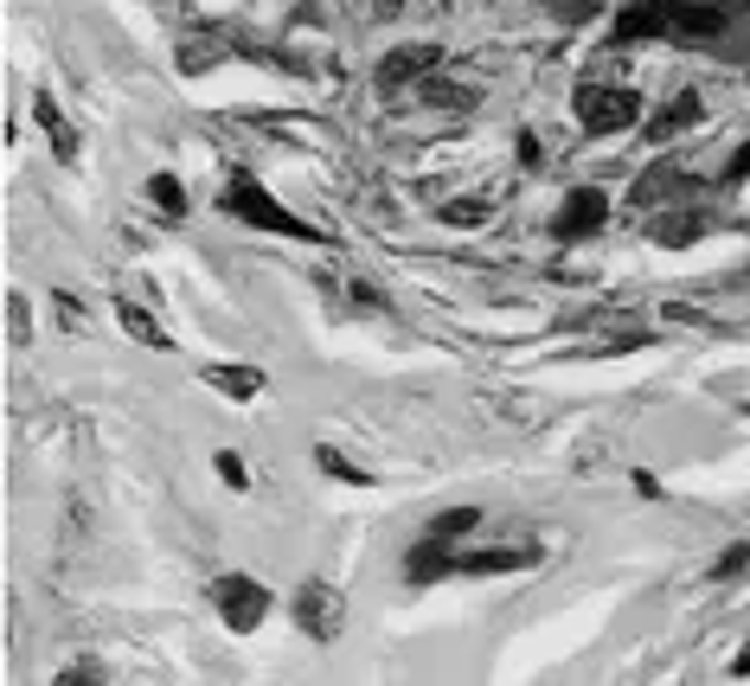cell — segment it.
<instances>
[{
    "label": "cell",
    "mask_w": 750,
    "mask_h": 686,
    "mask_svg": "<svg viewBox=\"0 0 750 686\" xmlns=\"http://www.w3.org/2000/svg\"><path fill=\"white\" fill-rule=\"evenodd\" d=\"M219 206H225L238 225L276 231V237H301V244H321V225H301L289 206H276V199H269V187H263L257 174H231V180H225V199H219Z\"/></svg>",
    "instance_id": "1"
},
{
    "label": "cell",
    "mask_w": 750,
    "mask_h": 686,
    "mask_svg": "<svg viewBox=\"0 0 750 686\" xmlns=\"http://www.w3.org/2000/svg\"><path fill=\"white\" fill-rule=\"evenodd\" d=\"M571 110L584 122V135H616V129H629L641 115V97L636 90H616V84H577Z\"/></svg>",
    "instance_id": "2"
},
{
    "label": "cell",
    "mask_w": 750,
    "mask_h": 686,
    "mask_svg": "<svg viewBox=\"0 0 750 686\" xmlns=\"http://www.w3.org/2000/svg\"><path fill=\"white\" fill-rule=\"evenodd\" d=\"M289 610H296V629L308 635V642H334L340 629H346V597H340L328 577H308Z\"/></svg>",
    "instance_id": "3"
},
{
    "label": "cell",
    "mask_w": 750,
    "mask_h": 686,
    "mask_svg": "<svg viewBox=\"0 0 750 686\" xmlns=\"http://www.w3.org/2000/svg\"><path fill=\"white\" fill-rule=\"evenodd\" d=\"M212 604H219V616H225L238 635H251L263 616H269V590H263L257 577H244V572H231L212 584Z\"/></svg>",
    "instance_id": "4"
},
{
    "label": "cell",
    "mask_w": 750,
    "mask_h": 686,
    "mask_svg": "<svg viewBox=\"0 0 750 686\" xmlns=\"http://www.w3.org/2000/svg\"><path fill=\"white\" fill-rule=\"evenodd\" d=\"M603 219H609V199H603V187H571L559 206V219H552V237L559 244H584V237H597Z\"/></svg>",
    "instance_id": "5"
},
{
    "label": "cell",
    "mask_w": 750,
    "mask_h": 686,
    "mask_svg": "<svg viewBox=\"0 0 750 686\" xmlns=\"http://www.w3.org/2000/svg\"><path fill=\"white\" fill-rule=\"evenodd\" d=\"M437 65H443V52H437V45H423V38H417V45H398V52H385V58H378V90L391 97V90H405V84H423Z\"/></svg>",
    "instance_id": "6"
},
{
    "label": "cell",
    "mask_w": 750,
    "mask_h": 686,
    "mask_svg": "<svg viewBox=\"0 0 750 686\" xmlns=\"http://www.w3.org/2000/svg\"><path fill=\"white\" fill-rule=\"evenodd\" d=\"M231 52H244V45H238L225 26H199V33L180 38V71H187V77H206L219 58H231Z\"/></svg>",
    "instance_id": "7"
},
{
    "label": "cell",
    "mask_w": 750,
    "mask_h": 686,
    "mask_svg": "<svg viewBox=\"0 0 750 686\" xmlns=\"http://www.w3.org/2000/svg\"><path fill=\"white\" fill-rule=\"evenodd\" d=\"M539 558V545H482V552H462L455 572L462 577H494V572H526Z\"/></svg>",
    "instance_id": "8"
},
{
    "label": "cell",
    "mask_w": 750,
    "mask_h": 686,
    "mask_svg": "<svg viewBox=\"0 0 750 686\" xmlns=\"http://www.w3.org/2000/svg\"><path fill=\"white\" fill-rule=\"evenodd\" d=\"M693 122H706V103H699V90H680L674 103H661V110L648 115V142H674Z\"/></svg>",
    "instance_id": "9"
},
{
    "label": "cell",
    "mask_w": 750,
    "mask_h": 686,
    "mask_svg": "<svg viewBox=\"0 0 750 686\" xmlns=\"http://www.w3.org/2000/svg\"><path fill=\"white\" fill-rule=\"evenodd\" d=\"M616 38L641 45V38H668V0H629L616 13Z\"/></svg>",
    "instance_id": "10"
},
{
    "label": "cell",
    "mask_w": 750,
    "mask_h": 686,
    "mask_svg": "<svg viewBox=\"0 0 750 686\" xmlns=\"http://www.w3.org/2000/svg\"><path fill=\"white\" fill-rule=\"evenodd\" d=\"M405 572H411V584H437L443 572H455V545L437 533H423L411 545V558H405Z\"/></svg>",
    "instance_id": "11"
},
{
    "label": "cell",
    "mask_w": 750,
    "mask_h": 686,
    "mask_svg": "<svg viewBox=\"0 0 750 686\" xmlns=\"http://www.w3.org/2000/svg\"><path fill=\"white\" fill-rule=\"evenodd\" d=\"M33 115H38V129H45V142H52V154L71 167V161H77V135H71V122H65V110H58L52 90H38V97H33Z\"/></svg>",
    "instance_id": "12"
},
{
    "label": "cell",
    "mask_w": 750,
    "mask_h": 686,
    "mask_svg": "<svg viewBox=\"0 0 750 686\" xmlns=\"http://www.w3.org/2000/svg\"><path fill=\"white\" fill-rule=\"evenodd\" d=\"M115 321H122V334H129V341L154 346V353H167V346H174V334H167V328H161L154 314H142L135 302H122V308H115Z\"/></svg>",
    "instance_id": "13"
},
{
    "label": "cell",
    "mask_w": 750,
    "mask_h": 686,
    "mask_svg": "<svg viewBox=\"0 0 750 686\" xmlns=\"http://www.w3.org/2000/svg\"><path fill=\"white\" fill-rule=\"evenodd\" d=\"M693 237H706V219H699V212H668V219L654 225V244H668V251H686Z\"/></svg>",
    "instance_id": "14"
},
{
    "label": "cell",
    "mask_w": 750,
    "mask_h": 686,
    "mask_svg": "<svg viewBox=\"0 0 750 686\" xmlns=\"http://www.w3.org/2000/svg\"><path fill=\"white\" fill-rule=\"evenodd\" d=\"M693 180L680 174V167H648V180H636V206H654V199H668V192H686Z\"/></svg>",
    "instance_id": "15"
},
{
    "label": "cell",
    "mask_w": 750,
    "mask_h": 686,
    "mask_svg": "<svg viewBox=\"0 0 750 686\" xmlns=\"http://www.w3.org/2000/svg\"><path fill=\"white\" fill-rule=\"evenodd\" d=\"M206 379L219 385L225 398H257V391H263V373H257V366H212Z\"/></svg>",
    "instance_id": "16"
},
{
    "label": "cell",
    "mask_w": 750,
    "mask_h": 686,
    "mask_svg": "<svg viewBox=\"0 0 750 686\" xmlns=\"http://www.w3.org/2000/svg\"><path fill=\"white\" fill-rule=\"evenodd\" d=\"M315 468H321V475H334V482H346V488H373V475H366L360 462H346L340 450H328V443L315 450Z\"/></svg>",
    "instance_id": "17"
},
{
    "label": "cell",
    "mask_w": 750,
    "mask_h": 686,
    "mask_svg": "<svg viewBox=\"0 0 750 686\" xmlns=\"http://www.w3.org/2000/svg\"><path fill=\"white\" fill-rule=\"evenodd\" d=\"M423 97H430L437 110H468V103H475V90H468V84H450V77H423Z\"/></svg>",
    "instance_id": "18"
},
{
    "label": "cell",
    "mask_w": 750,
    "mask_h": 686,
    "mask_svg": "<svg viewBox=\"0 0 750 686\" xmlns=\"http://www.w3.org/2000/svg\"><path fill=\"white\" fill-rule=\"evenodd\" d=\"M148 199L167 212V219H180V212H187V187H180L174 174H154V180H148Z\"/></svg>",
    "instance_id": "19"
},
{
    "label": "cell",
    "mask_w": 750,
    "mask_h": 686,
    "mask_svg": "<svg viewBox=\"0 0 750 686\" xmlns=\"http://www.w3.org/2000/svg\"><path fill=\"white\" fill-rule=\"evenodd\" d=\"M475 527H482V513H475V507H450V513H437V520H430V533L437 539H462V533H475Z\"/></svg>",
    "instance_id": "20"
},
{
    "label": "cell",
    "mask_w": 750,
    "mask_h": 686,
    "mask_svg": "<svg viewBox=\"0 0 750 686\" xmlns=\"http://www.w3.org/2000/svg\"><path fill=\"white\" fill-rule=\"evenodd\" d=\"M52 314H58V328H65V334H84V328H90V308L77 302L71 289H58V296H52Z\"/></svg>",
    "instance_id": "21"
},
{
    "label": "cell",
    "mask_w": 750,
    "mask_h": 686,
    "mask_svg": "<svg viewBox=\"0 0 750 686\" xmlns=\"http://www.w3.org/2000/svg\"><path fill=\"white\" fill-rule=\"evenodd\" d=\"M488 219V199H450L443 206V225H482Z\"/></svg>",
    "instance_id": "22"
},
{
    "label": "cell",
    "mask_w": 750,
    "mask_h": 686,
    "mask_svg": "<svg viewBox=\"0 0 750 686\" xmlns=\"http://www.w3.org/2000/svg\"><path fill=\"white\" fill-rule=\"evenodd\" d=\"M212 468H219V482H225V488H238V495L251 488V468H244V456H231V450H219V456H212Z\"/></svg>",
    "instance_id": "23"
},
{
    "label": "cell",
    "mask_w": 750,
    "mask_h": 686,
    "mask_svg": "<svg viewBox=\"0 0 750 686\" xmlns=\"http://www.w3.org/2000/svg\"><path fill=\"white\" fill-rule=\"evenodd\" d=\"M738 572H750V539H738V545H725L718 552V565H713V577L725 584V577H738Z\"/></svg>",
    "instance_id": "24"
},
{
    "label": "cell",
    "mask_w": 750,
    "mask_h": 686,
    "mask_svg": "<svg viewBox=\"0 0 750 686\" xmlns=\"http://www.w3.org/2000/svg\"><path fill=\"white\" fill-rule=\"evenodd\" d=\"M84 681H103V667H97V661H77V667L58 674V686H84Z\"/></svg>",
    "instance_id": "25"
},
{
    "label": "cell",
    "mask_w": 750,
    "mask_h": 686,
    "mask_svg": "<svg viewBox=\"0 0 750 686\" xmlns=\"http://www.w3.org/2000/svg\"><path fill=\"white\" fill-rule=\"evenodd\" d=\"M745 180H750V142L731 154V167H725V187H745Z\"/></svg>",
    "instance_id": "26"
},
{
    "label": "cell",
    "mask_w": 750,
    "mask_h": 686,
    "mask_svg": "<svg viewBox=\"0 0 750 686\" xmlns=\"http://www.w3.org/2000/svg\"><path fill=\"white\" fill-rule=\"evenodd\" d=\"M514 154H520V167H539V135H520V142H514Z\"/></svg>",
    "instance_id": "27"
},
{
    "label": "cell",
    "mask_w": 750,
    "mask_h": 686,
    "mask_svg": "<svg viewBox=\"0 0 750 686\" xmlns=\"http://www.w3.org/2000/svg\"><path fill=\"white\" fill-rule=\"evenodd\" d=\"M7 314H13V341H26V302L13 296V302H7Z\"/></svg>",
    "instance_id": "28"
},
{
    "label": "cell",
    "mask_w": 750,
    "mask_h": 686,
    "mask_svg": "<svg viewBox=\"0 0 750 686\" xmlns=\"http://www.w3.org/2000/svg\"><path fill=\"white\" fill-rule=\"evenodd\" d=\"M636 495H641V500H661V482H654L648 468H641V475H636Z\"/></svg>",
    "instance_id": "29"
},
{
    "label": "cell",
    "mask_w": 750,
    "mask_h": 686,
    "mask_svg": "<svg viewBox=\"0 0 750 686\" xmlns=\"http://www.w3.org/2000/svg\"><path fill=\"white\" fill-rule=\"evenodd\" d=\"M398 7H405V0H373V13H378V20H391Z\"/></svg>",
    "instance_id": "30"
},
{
    "label": "cell",
    "mask_w": 750,
    "mask_h": 686,
    "mask_svg": "<svg viewBox=\"0 0 750 686\" xmlns=\"http://www.w3.org/2000/svg\"><path fill=\"white\" fill-rule=\"evenodd\" d=\"M731 674H750V649H738V654H731Z\"/></svg>",
    "instance_id": "31"
},
{
    "label": "cell",
    "mask_w": 750,
    "mask_h": 686,
    "mask_svg": "<svg viewBox=\"0 0 750 686\" xmlns=\"http://www.w3.org/2000/svg\"><path fill=\"white\" fill-rule=\"evenodd\" d=\"M699 7H738V0H699Z\"/></svg>",
    "instance_id": "32"
}]
</instances>
